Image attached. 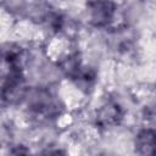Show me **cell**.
I'll return each instance as SVG.
<instances>
[{
  "label": "cell",
  "instance_id": "6da1fadb",
  "mask_svg": "<svg viewBox=\"0 0 156 156\" xmlns=\"http://www.w3.org/2000/svg\"><path fill=\"white\" fill-rule=\"evenodd\" d=\"M91 22L95 26L106 24L113 16L115 7L110 0H93L89 4Z\"/></svg>",
  "mask_w": 156,
  "mask_h": 156
},
{
  "label": "cell",
  "instance_id": "7a4b0ae2",
  "mask_svg": "<svg viewBox=\"0 0 156 156\" xmlns=\"http://www.w3.org/2000/svg\"><path fill=\"white\" fill-rule=\"evenodd\" d=\"M136 149L140 154H156V132L152 129L141 130L136 136Z\"/></svg>",
  "mask_w": 156,
  "mask_h": 156
},
{
  "label": "cell",
  "instance_id": "3957f363",
  "mask_svg": "<svg viewBox=\"0 0 156 156\" xmlns=\"http://www.w3.org/2000/svg\"><path fill=\"white\" fill-rule=\"evenodd\" d=\"M121 108L116 104H106L98 113V122L101 126H113L121 119Z\"/></svg>",
  "mask_w": 156,
  "mask_h": 156
},
{
  "label": "cell",
  "instance_id": "277c9868",
  "mask_svg": "<svg viewBox=\"0 0 156 156\" xmlns=\"http://www.w3.org/2000/svg\"><path fill=\"white\" fill-rule=\"evenodd\" d=\"M145 116H146L147 119L156 122V106L149 107V108L146 110V112H145Z\"/></svg>",
  "mask_w": 156,
  "mask_h": 156
}]
</instances>
